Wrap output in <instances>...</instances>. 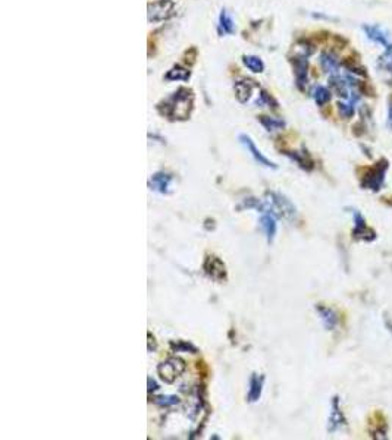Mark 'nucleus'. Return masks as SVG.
Returning <instances> with one entry per match:
<instances>
[{"mask_svg": "<svg viewBox=\"0 0 392 440\" xmlns=\"http://www.w3.org/2000/svg\"><path fill=\"white\" fill-rule=\"evenodd\" d=\"M363 31L366 33L367 38H370L375 43H379L385 47V50H392V44L390 43L388 34L378 25H363Z\"/></svg>", "mask_w": 392, "mask_h": 440, "instance_id": "8", "label": "nucleus"}, {"mask_svg": "<svg viewBox=\"0 0 392 440\" xmlns=\"http://www.w3.org/2000/svg\"><path fill=\"white\" fill-rule=\"evenodd\" d=\"M188 76H190V73L181 68H175L166 75L168 79H178V81H185V79H188Z\"/></svg>", "mask_w": 392, "mask_h": 440, "instance_id": "27", "label": "nucleus"}, {"mask_svg": "<svg viewBox=\"0 0 392 440\" xmlns=\"http://www.w3.org/2000/svg\"><path fill=\"white\" fill-rule=\"evenodd\" d=\"M354 221H356L354 238H357V239H369V238L366 236V233H375L373 230H369V229H367L366 220H364V218H363L358 212H354Z\"/></svg>", "mask_w": 392, "mask_h": 440, "instance_id": "17", "label": "nucleus"}, {"mask_svg": "<svg viewBox=\"0 0 392 440\" xmlns=\"http://www.w3.org/2000/svg\"><path fill=\"white\" fill-rule=\"evenodd\" d=\"M220 31L223 34H231L234 31V21L225 10L220 13Z\"/></svg>", "mask_w": 392, "mask_h": 440, "instance_id": "22", "label": "nucleus"}, {"mask_svg": "<svg viewBox=\"0 0 392 440\" xmlns=\"http://www.w3.org/2000/svg\"><path fill=\"white\" fill-rule=\"evenodd\" d=\"M338 109H339V113L342 117L345 119H350L353 114H354V105L350 102V103H344V102H339L338 103Z\"/></svg>", "mask_w": 392, "mask_h": 440, "instance_id": "26", "label": "nucleus"}, {"mask_svg": "<svg viewBox=\"0 0 392 440\" xmlns=\"http://www.w3.org/2000/svg\"><path fill=\"white\" fill-rule=\"evenodd\" d=\"M313 99H315V102L319 105V106H323V105H326L329 100H330V97H332V93L326 88V87H323V85H318V87H315V90H313Z\"/></svg>", "mask_w": 392, "mask_h": 440, "instance_id": "20", "label": "nucleus"}, {"mask_svg": "<svg viewBox=\"0 0 392 440\" xmlns=\"http://www.w3.org/2000/svg\"><path fill=\"white\" fill-rule=\"evenodd\" d=\"M238 140H240V143H241L243 146L249 150V153L253 156V159H254L259 165H261V166H264V167H269V169H278V166H276L272 160H269L266 156H263L261 151L254 146V143L251 141V138H250L249 135L241 134V135L238 137Z\"/></svg>", "mask_w": 392, "mask_h": 440, "instance_id": "7", "label": "nucleus"}, {"mask_svg": "<svg viewBox=\"0 0 392 440\" xmlns=\"http://www.w3.org/2000/svg\"><path fill=\"white\" fill-rule=\"evenodd\" d=\"M307 56H300L295 59V78H297V85L303 90L306 82H307Z\"/></svg>", "mask_w": 392, "mask_h": 440, "instance_id": "15", "label": "nucleus"}, {"mask_svg": "<svg viewBox=\"0 0 392 440\" xmlns=\"http://www.w3.org/2000/svg\"><path fill=\"white\" fill-rule=\"evenodd\" d=\"M171 348H172L175 352H191V354H196V352H197V348H196L194 345H191L190 342H184V340L172 342V343H171Z\"/></svg>", "mask_w": 392, "mask_h": 440, "instance_id": "24", "label": "nucleus"}, {"mask_svg": "<svg viewBox=\"0 0 392 440\" xmlns=\"http://www.w3.org/2000/svg\"><path fill=\"white\" fill-rule=\"evenodd\" d=\"M235 96L241 103H246L250 97V87L246 82H238L235 84Z\"/></svg>", "mask_w": 392, "mask_h": 440, "instance_id": "23", "label": "nucleus"}, {"mask_svg": "<svg viewBox=\"0 0 392 440\" xmlns=\"http://www.w3.org/2000/svg\"><path fill=\"white\" fill-rule=\"evenodd\" d=\"M259 122L264 126V129H267L269 132L273 131H279L285 126V122L281 119H275V117H269V116H260Z\"/></svg>", "mask_w": 392, "mask_h": 440, "instance_id": "19", "label": "nucleus"}, {"mask_svg": "<svg viewBox=\"0 0 392 440\" xmlns=\"http://www.w3.org/2000/svg\"><path fill=\"white\" fill-rule=\"evenodd\" d=\"M261 213H275L279 218L294 219L297 216L295 206L279 192H267L264 203H261Z\"/></svg>", "mask_w": 392, "mask_h": 440, "instance_id": "1", "label": "nucleus"}, {"mask_svg": "<svg viewBox=\"0 0 392 440\" xmlns=\"http://www.w3.org/2000/svg\"><path fill=\"white\" fill-rule=\"evenodd\" d=\"M378 71L381 73H388L392 75V50H385L379 57H378Z\"/></svg>", "mask_w": 392, "mask_h": 440, "instance_id": "18", "label": "nucleus"}, {"mask_svg": "<svg viewBox=\"0 0 392 440\" xmlns=\"http://www.w3.org/2000/svg\"><path fill=\"white\" fill-rule=\"evenodd\" d=\"M174 15V1L159 0L148 6V19L153 22L165 21Z\"/></svg>", "mask_w": 392, "mask_h": 440, "instance_id": "5", "label": "nucleus"}, {"mask_svg": "<svg viewBox=\"0 0 392 440\" xmlns=\"http://www.w3.org/2000/svg\"><path fill=\"white\" fill-rule=\"evenodd\" d=\"M388 126L392 129V100L390 102V108H388Z\"/></svg>", "mask_w": 392, "mask_h": 440, "instance_id": "30", "label": "nucleus"}, {"mask_svg": "<svg viewBox=\"0 0 392 440\" xmlns=\"http://www.w3.org/2000/svg\"><path fill=\"white\" fill-rule=\"evenodd\" d=\"M329 84H330L332 91L335 94H338L339 97H342V99H350L351 97V87H350V84L347 82V79H344L338 73H335V75L330 76Z\"/></svg>", "mask_w": 392, "mask_h": 440, "instance_id": "10", "label": "nucleus"}, {"mask_svg": "<svg viewBox=\"0 0 392 440\" xmlns=\"http://www.w3.org/2000/svg\"><path fill=\"white\" fill-rule=\"evenodd\" d=\"M316 311H318L319 316H321L322 325L325 326V329L333 330L336 326H338L339 319H338V314H336L332 308H329V307H323V305H318V307H316Z\"/></svg>", "mask_w": 392, "mask_h": 440, "instance_id": "12", "label": "nucleus"}, {"mask_svg": "<svg viewBox=\"0 0 392 440\" xmlns=\"http://www.w3.org/2000/svg\"><path fill=\"white\" fill-rule=\"evenodd\" d=\"M263 383H264V377L263 376H257L253 374L250 379V389L247 393V401L249 402H257L261 396V390H263Z\"/></svg>", "mask_w": 392, "mask_h": 440, "instance_id": "14", "label": "nucleus"}, {"mask_svg": "<svg viewBox=\"0 0 392 440\" xmlns=\"http://www.w3.org/2000/svg\"><path fill=\"white\" fill-rule=\"evenodd\" d=\"M342 426H345V417L339 408V399L335 396L332 401V411H330V417H329V426L327 430L329 432H336L339 430Z\"/></svg>", "mask_w": 392, "mask_h": 440, "instance_id": "9", "label": "nucleus"}, {"mask_svg": "<svg viewBox=\"0 0 392 440\" xmlns=\"http://www.w3.org/2000/svg\"><path fill=\"white\" fill-rule=\"evenodd\" d=\"M387 169H388V163L387 160H382L381 163H378L373 169H370L363 181V186L364 188H369L372 191H379L382 183H384V179H385V173H387Z\"/></svg>", "mask_w": 392, "mask_h": 440, "instance_id": "4", "label": "nucleus"}, {"mask_svg": "<svg viewBox=\"0 0 392 440\" xmlns=\"http://www.w3.org/2000/svg\"><path fill=\"white\" fill-rule=\"evenodd\" d=\"M191 110V96L187 90H179L175 96L165 103L163 114L172 119H187Z\"/></svg>", "mask_w": 392, "mask_h": 440, "instance_id": "2", "label": "nucleus"}, {"mask_svg": "<svg viewBox=\"0 0 392 440\" xmlns=\"http://www.w3.org/2000/svg\"><path fill=\"white\" fill-rule=\"evenodd\" d=\"M171 181H172V176L168 175V173H163V172H159V173H154L150 181H148V185L151 189L160 192V194H168L169 192V185H171Z\"/></svg>", "mask_w": 392, "mask_h": 440, "instance_id": "11", "label": "nucleus"}, {"mask_svg": "<svg viewBox=\"0 0 392 440\" xmlns=\"http://www.w3.org/2000/svg\"><path fill=\"white\" fill-rule=\"evenodd\" d=\"M147 383H148V387H147V390L151 393V392H156V390H159V385L151 379V377H148L147 379Z\"/></svg>", "mask_w": 392, "mask_h": 440, "instance_id": "28", "label": "nucleus"}, {"mask_svg": "<svg viewBox=\"0 0 392 440\" xmlns=\"http://www.w3.org/2000/svg\"><path fill=\"white\" fill-rule=\"evenodd\" d=\"M244 65L249 68L251 72L254 73L263 72V69H264L263 62H261L259 57H256V56H246V57H244Z\"/></svg>", "mask_w": 392, "mask_h": 440, "instance_id": "21", "label": "nucleus"}, {"mask_svg": "<svg viewBox=\"0 0 392 440\" xmlns=\"http://www.w3.org/2000/svg\"><path fill=\"white\" fill-rule=\"evenodd\" d=\"M204 270L209 277H212L216 282L226 280V267L220 258L214 256H209L204 263Z\"/></svg>", "mask_w": 392, "mask_h": 440, "instance_id": "6", "label": "nucleus"}, {"mask_svg": "<svg viewBox=\"0 0 392 440\" xmlns=\"http://www.w3.org/2000/svg\"><path fill=\"white\" fill-rule=\"evenodd\" d=\"M147 336H148V351L151 352L156 349V342H154V337L151 336V333H148Z\"/></svg>", "mask_w": 392, "mask_h": 440, "instance_id": "29", "label": "nucleus"}, {"mask_svg": "<svg viewBox=\"0 0 392 440\" xmlns=\"http://www.w3.org/2000/svg\"><path fill=\"white\" fill-rule=\"evenodd\" d=\"M184 371H185V363L177 357H172L157 366V373L165 383H174Z\"/></svg>", "mask_w": 392, "mask_h": 440, "instance_id": "3", "label": "nucleus"}, {"mask_svg": "<svg viewBox=\"0 0 392 440\" xmlns=\"http://www.w3.org/2000/svg\"><path fill=\"white\" fill-rule=\"evenodd\" d=\"M260 227L263 229L267 242L272 244L273 239H275V236H276V230H278L276 220H275V218H273L272 213H264V215L260 218Z\"/></svg>", "mask_w": 392, "mask_h": 440, "instance_id": "13", "label": "nucleus"}, {"mask_svg": "<svg viewBox=\"0 0 392 440\" xmlns=\"http://www.w3.org/2000/svg\"><path fill=\"white\" fill-rule=\"evenodd\" d=\"M321 66L322 69L326 73H338V69H339V62L336 59V56L330 52H323L321 55Z\"/></svg>", "mask_w": 392, "mask_h": 440, "instance_id": "16", "label": "nucleus"}, {"mask_svg": "<svg viewBox=\"0 0 392 440\" xmlns=\"http://www.w3.org/2000/svg\"><path fill=\"white\" fill-rule=\"evenodd\" d=\"M154 403H157L160 406H174V405L179 403V398L178 396H172V395H169V396H157V398H154Z\"/></svg>", "mask_w": 392, "mask_h": 440, "instance_id": "25", "label": "nucleus"}]
</instances>
